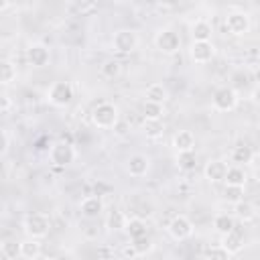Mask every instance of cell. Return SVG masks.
Returning a JSON list of instances; mask_svg holds the SVG:
<instances>
[{
    "label": "cell",
    "mask_w": 260,
    "mask_h": 260,
    "mask_svg": "<svg viewBox=\"0 0 260 260\" xmlns=\"http://www.w3.org/2000/svg\"><path fill=\"white\" fill-rule=\"evenodd\" d=\"M223 24L230 30V35L242 37V35H246L250 30V14L244 12V10H232V12H228Z\"/></svg>",
    "instance_id": "obj_6"
},
{
    "label": "cell",
    "mask_w": 260,
    "mask_h": 260,
    "mask_svg": "<svg viewBox=\"0 0 260 260\" xmlns=\"http://www.w3.org/2000/svg\"><path fill=\"white\" fill-rule=\"evenodd\" d=\"M24 232H26V238H35V240H41L49 234L51 230V217L47 213H30L24 217V223H22Z\"/></svg>",
    "instance_id": "obj_2"
},
{
    "label": "cell",
    "mask_w": 260,
    "mask_h": 260,
    "mask_svg": "<svg viewBox=\"0 0 260 260\" xmlns=\"http://www.w3.org/2000/svg\"><path fill=\"white\" fill-rule=\"evenodd\" d=\"M47 100H49V104L55 106V108H65V106H69L71 100H73V87H71V83H69V81H55V83L49 87V91H47Z\"/></svg>",
    "instance_id": "obj_4"
},
{
    "label": "cell",
    "mask_w": 260,
    "mask_h": 260,
    "mask_svg": "<svg viewBox=\"0 0 260 260\" xmlns=\"http://www.w3.org/2000/svg\"><path fill=\"white\" fill-rule=\"evenodd\" d=\"M173 148L177 152H191V150H195V136H193V132L179 130L173 136Z\"/></svg>",
    "instance_id": "obj_16"
},
{
    "label": "cell",
    "mask_w": 260,
    "mask_h": 260,
    "mask_svg": "<svg viewBox=\"0 0 260 260\" xmlns=\"http://www.w3.org/2000/svg\"><path fill=\"white\" fill-rule=\"evenodd\" d=\"M45 260H57V258H51V256H47V258H45Z\"/></svg>",
    "instance_id": "obj_39"
},
{
    "label": "cell",
    "mask_w": 260,
    "mask_h": 260,
    "mask_svg": "<svg viewBox=\"0 0 260 260\" xmlns=\"http://www.w3.org/2000/svg\"><path fill=\"white\" fill-rule=\"evenodd\" d=\"M228 162L221 160V158H211L205 169H203V175L209 183H223L225 181V175H228Z\"/></svg>",
    "instance_id": "obj_11"
},
{
    "label": "cell",
    "mask_w": 260,
    "mask_h": 260,
    "mask_svg": "<svg viewBox=\"0 0 260 260\" xmlns=\"http://www.w3.org/2000/svg\"><path fill=\"white\" fill-rule=\"evenodd\" d=\"M142 130H144L146 138H150V140H156V138H160V136H162V132H165V126H162V120H144V126H142Z\"/></svg>",
    "instance_id": "obj_27"
},
{
    "label": "cell",
    "mask_w": 260,
    "mask_h": 260,
    "mask_svg": "<svg viewBox=\"0 0 260 260\" xmlns=\"http://www.w3.org/2000/svg\"><path fill=\"white\" fill-rule=\"evenodd\" d=\"M223 199L230 203H240L244 201V187H234V185H225L223 187Z\"/></svg>",
    "instance_id": "obj_33"
},
{
    "label": "cell",
    "mask_w": 260,
    "mask_h": 260,
    "mask_svg": "<svg viewBox=\"0 0 260 260\" xmlns=\"http://www.w3.org/2000/svg\"><path fill=\"white\" fill-rule=\"evenodd\" d=\"M213 228H215V232H219L221 236H225V234L234 232V228H236V217L230 215V213H217V215L213 217Z\"/></svg>",
    "instance_id": "obj_21"
},
{
    "label": "cell",
    "mask_w": 260,
    "mask_h": 260,
    "mask_svg": "<svg viewBox=\"0 0 260 260\" xmlns=\"http://www.w3.org/2000/svg\"><path fill=\"white\" fill-rule=\"evenodd\" d=\"M207 260H232V254L219 244V246L207 248Z\"/></svg>",
    "instance_id": "obj_34"
},
{
    "label": "cell",
    "mask_w": 260,
    "mask_h": 260,
    "mask_svg": "<svg viewBox=\"0 0 260 260\" xmlns=\"http://www.w3.org/2000/svg\"><path fill=\"white\" fill-rule=\"evenodd\" d=\"M211 104H213V110H217V112H232L238 106V93L234 87H228V85L219 87V89H215Z\"/></svg>",
    "instance_id": "obj_8"
},
{
    "label": "cell",
    "mask_w": 260,
    "mask_h": 260,
    "mask_svg": "<svg viewBox=\"0 0 260 260\" xmlns=\"http://www.w3.org/2000/svg\"><path fill=\"white\" fill-rule=\"evenodd\" d=\"M154 45H156V49L160 51V53H165V55H175V53H179V49H181V37H179V32L177 30H173V28H160V30H156V35H154Z\"/></svg>",
    "instance_id": "obj_3"
},
{
    "label": "cell",
    "mask_w": 260,
    "mask_h": 260,
    "mask_svg": "<svg viewBox=\"0 0 260 260\" xmlns=\"http://www.w3.org/2000/svg\"><path fill=\"white\" fill-rule=\"evenodd\" d=\"M252 102H254L256 106H260V83L252 89Z\"/></svg>",
    "instance_id": "obj_36"
},
{
    "label": "cell",
    "mask_w": 260,
    "mask_h": 260,
    "mask_svg": "<svg viewBox=\"0 0 260 260\" xmlns=\"http://www.w3.org/2000/svg\"><path fill=\"white\" fill-rule=\"evenodd\" d=\"M167 230H169L171 238H175V240L181 242V240L191 238V234H193V223H191V219H189L187 215H175V217L169 221Z\"/></svg>",
    "instance_id": "obj_10"
},
{
    "label": "cell",
    "mask_w": 260,
    "mask_h": 260,
    "mask_svg": "<svg viewBox=\"0 0 260 260\" xmlns=\"http://www.w3.org/2000/svg\"><path fill=\"white\" fill-rule=\"evenodd\" d=\"M26 59H28V63L32 67H45L49 63V59H51V51L43 43H35V45H30L26 49Z\"/></svg>",
    "instance_id": "obj_12"
},
{
    "label": "cell",
    "mask_w": 260,
    "mask_h": 260,
    "mask_svg": "<svg viewBox=\"0 0 260 260\" xmlns=\"http://www.w3.org/2000/svg\"><path fill=\"white\" fill-rule=\"evenodd\" d=\"M132 250H134V254L136 256H146L152 248H154V242H152V238H148V236H144V238H138V240H132Z\"/></svg>",
    "instance_id": "obj_31"
},
{
    "label": "cell",
    "mask_w": 260,
    "mask_h": 260,
    "mask_svg": "<svg viewBox=\"0 0 260 260\" xmlns=\"http://www.w3.org/2000/svg\"><path fill=\"white\" fill-rule=\"evenodd\" d=\"M79 209H81V215H85L87 219H93L104 211V201L100 199V195H87L81 199Z\"/></svg>",
    "instance_id": "obj_14"
},
{
    "label": "cell",
    "mask_w": 260,
    "mask_h": 260,
    "mask_svg": "<svg viewBox=\"0 0 260 260\" xmlns=\"http://www.w3.org/2000/svg\"><path fill=\"white\" fill-rule=\"evenodd\" d=\"M221 246L230 252V254H238V252H242L244 250V238H242V234L240 232H230V234H225L223 236V240H221Z\"/></svg>",
    "instance_id": "obj_20"
},
{
    "label": "cell",
    "mask_w": 260,
    "mask_h": 260,
    "mask_svg": "<svg viewBox=\"0 0 260 260\" xmlns=\"http://www.w3.org/2000/svg\"><path fill=\"white\" fill-rule=\"evenodd\" d=\"M118 120H120V114H118L116 104H112V102H102L91 110V124L100 130L116 128Z\"/></svg>",
    "instance_id": "obj_1"
},
{
    "label": "cell",
    "mask_w": 260,
    "mask_h": 260,
    "mask_svg": "<svg viewBox=\"0 0 260 260\" xmlns=\"http://www.w3.org/2000/svg\"><path fill=\"white\" fill-rule=\"evenodd\" d=\"M41 256V242L35 238H26L20 242V258L24 260H37Z\"/></svg>",
    "instance_id": "obj_19"
},
{
    "label": "cell",
    "mask_w": 260,
    "mask_h": 260,
    "mask_svg": "<svg viewBox=\"0 0 260 260\" xmlns=\"http://www.w3.org/2000/svg\"><path fill=\"white\" fill-rule=\"evenodd\" d=\"M138 47V35L132 28H120L112 37V49L116 53H132Z\"/></svg>",
    "instance_id": "obj_5"
},
{
    "label": "cell",
    "mask_w": 260,
    "mask_h": 260,
    "mask_svg": "<svg viewBox=\"0 0 260 260\" xmlns=\"http://www.w3.org/2000/svg\"><path fill=\"white\" fill-rule=\"evenodd\" d=\"M120 71H122V65H120V61H116V59H108V61H104V65L100 67V73H102L104 77H108V79L118 77Z\"/></svg>",
    "instance_id": "obj_32"
},
{
    "label": "cell",
    "mask_w": 260,
    "mask_h": 260,
    "mask_svg": "<svg viewBox=\"0 0 260 260\" xmlns=\"http://www.w3.org/2000/svg\"><path fill=\"white\" fill-rule=\"evenodd\" d=\"M248 181V175L242 167H230L228 169V175H225V185H234V187H244Z\"/></svg>",
    "instance_id": "obj_25"
},
{
    "label": "cell",
    "mask_w": 260,
    "mask_h": 260,
    "mask_svg": "<svg viewBox=\"0 0 260 260\" xmlns=\"http://www.w3.org/2000/svg\"><path fill=\"white\" fill-rule=\"evenodd\" d=\"M195 165H197L195 150H191V152H177V167L181 171H193Z\"/></svg>",
    "instance_id": "obj_30"
},
{
    "label": "cell",
    "mask_w": 260,
    "mask_h": 260,
    "mask_svg": "<svg viewBox=\"0 0 260 260\" xmlns=\"http://www.w3.org/2000/svg\"><path fill=\"white\" fill-rule=\"evenodd\" d=\"M234 211H236V217L242 219V221H250V219H254V215H256L254 205H252L250 201H240V203H236V205H234Z\"/></svg>",
    "instance_id": "obj_29"
},
{
    "label": "cell",
    "mask_w": 260,
    "mask_h": 260,
    "mask_svg": "<svg viewBox=\"0 0 260 260\" xmlns=\"http://www.w3.org/2000/svg\"><path fill=\"white\" fill-rule=\"evenodd\" d=\"M144 98H146V102H154V104H160L162 106L169 100V89L162 83H150L144 89Z\"/></svg>",
    "instance_id": "obj_18"
},
{
    "label": "cell",
    "mask_w": 260,
    "mask_h": 260,
    "mask_svg": "<svg viewBox=\"0 0 260 260\" xmlns=\"http://www.w3.org/2000/svg\"><path fill=\"white\" fill-rule=\"evenodd\" d=\"M8 6H10V4H8V2H0V10H6V8H8Z\"/></svg>",
    "instance_id": "obj_38"
},
{
    "label": "cell",
    "mask_w": 260,
    "mask_h": 260,
    "mask_svg": "<svg viewBox=\"0 0 260 260\" xmlns=\"http://www.w3.org/2000/svg\"><path fill=\"white\" fill-rule=\"evenodd\" d=\"M211 35H213V26L209 20L205 18H199L191 24V37L193 41H199V43H205V41H211Z\"/></svg>",
    "instance_id": "obj_17"
},
{
    "label": "cell",
    "mask_w": 260,
    "mask_h": 260,
    "mask_svg": "<svg viewBox=\"0 0 260 260\" xmlns=\"http://www.w3.org/2000/svg\"><path fill=\"white\" fill-rule=\"evenodd\" d=\"M150 169V160L146 154H132L126 162V171L130 177H144Z\"/></svg>",
    "instance_id": "obj_13"
},
{
    "label": "cell",
    "mask_w": 260,
    "mask_h": 260,
    "mask_svg": "<svg viewBox=\"0 0 260 260\" xmlns=\"http://www.w3.org/2000/svg\"><path fill=\"white\" fill-rule=\"evenodd\" d=\"M14 79H16V65L8 59H2V63H0V83L10 85Z\"/></svg>",
    "instance_id": "obj_26"
},
{
    "label": "cell",
    "mask_w": 260,
    "mask_h": 260,
    "mask_svg": "<svg viewBox=\"0 0 260 260\" xmlns=\"http://www.w3.org/2000/svg\"><path fill=\"white\" fill-rule=\"evenodd\" d=\"M252 156H254V150L248 144H238L232 150V160L236 162V167H242V165L252 162Z\"/></svg>",
    "instance_id": "obj_23"
},
{
    "label": "cell",
    "mask_w": 260,
    "mask_h": 260,
    "mask_svg": "<svg viewBox=\"0 0 260 260\" xmlns=\"http://www.w3.org/2000/svg\"><path fill=\"white\" fill-rule=\"evenodd\" d=\"M6 150H8V132L4 130L2 132V154H6Z\"/></svg>",
    "instance_id": "obj_37"
},
{
    "label": "cell",
    "mask_w": 260,
    "mask_h": 260,
    "mask_svg": "<svg viewBox=\"0 0 260 260\" xmlns=\"http://www.w3.org/2000/svg\"><path fill=\"white\" fill-rule=\"evenodd\" d=\"M0 100H2V114L6 116V114L10 112V108H12V102H10V98H8L6 93H2V98H0Z\"/></svg>",
    "instance_id": "obj_35"
},
{
    "label": "cell",
    "mask_w": 260,
    "mask_h": 260,
    "mask_svg": "<svg viewBox=\"0 0 260 260\" xmlns=\"http://www.w3.org/2000/svg\"><path fill=\"white\" fill-rule=\"evenodd\" d=\"M73 158H75V150H73V146L69 142L59 140V142L51 144V148H49V160L55 167H67V165L73 162Z\"/></svg>",
    "instance_id": "obj_7"
},
{
    "label": "cell",
    "mask_w": 260,
    "mask_h": 260,
    "mask_svg": "<svg viewBox=\"0 0 260 260\" xmlns=\"http://www.w3.org/2000/svg\"><path fill=\"white\" fill-rule=\"evenodd\" d=\"M126 221H128V217H126L120 209H112V211H108V215H106V228H108L110 232L124 230Z\"/></svg>",
    "instance_id": "obj_24"
},
{
    "label": "cell",
    "mask_w": 260,
    "mask_h": 260,
    "mask_svg": "<svg viewBox=\"0 0 260 260\" xmlns=\"http://www.w3.org/2000/svg\"><path fill=\"white\" fill-rule=\"evenodd\" d=\"M189 57H191L193 63L205 65V63H209L215 57V45L211 41H205V43L193 41L191 47H189Z\"/></svg>",
    "instance_id": "obj_9"
},
{
    "label": "cell",
    "mask_w": 260,
    "mask_h": 260,
    "mask_svg": "<svg viewBox=\"0 0 260 260\" xmlns=\"http://www.w3.org/2000/svg\"><path fill=\"white\" fill-rule=\"evenodd\" d=\"M0 252L6 260H16L20 256V242L16 238H4L0 244Z\"/></svg>",
    "instance_id": "obj_22"
},
{
    "label": "cell",
    "mask_w": 260,
    "mask_h": 260,
    "mask_svg": "<svg viewBox=\"0 0 260 260\" xmlns=\"http://www.w3.org/2000/svg\"><path fill=\"white\" fill-rule=\"evenodd\" d=\"M124 232H126V236H128L130 240H138V238L148 236L146 221H144L142 217H138V215L128 217V221H126V225H124Z\"/></svg>",
    "instance_id": "obj_15"
},
{
    "label": "cell",
    "mask_w": 260,
    "mask_h": 260,
    "mask_svg": "<svg viewBox=\"0 0 260 260\" xmlns=\"http://www.w3.org/2000/svg\"><path fill=\"white\" fill-rule=\"evenodd\" d=\"M142 116H144V120H162L165 108H162L160 104H154V102H144V106H142Z\"/></svg>",
    "instance_id": "obj_28"
}]
</instances>
